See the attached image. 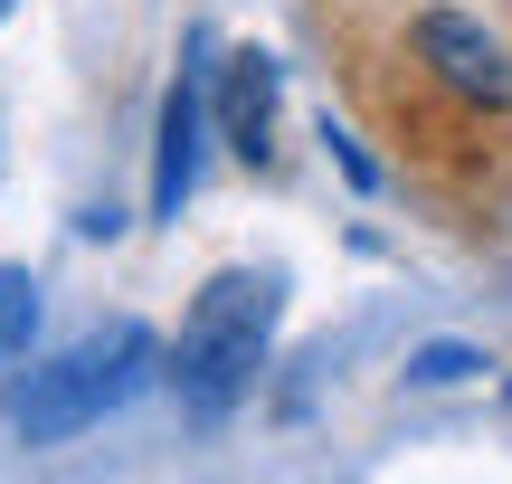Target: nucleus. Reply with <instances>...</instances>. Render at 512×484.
<instances>
[{"instance_id":"39448f33","label":"nucleus","mask_w":512,"mask_h":484,"mask_svg":"<svg viewBox=\"0 0 512 484\" xmlns=\"http://www.w3.org/2000/svg\"><path fill=\"white\" fill-rule=\"evenodd\" d=\"M219 133L238 162H266V133H275V57L238 48L219 67Z\"/></svg>"},{"instance_id":"0eeeda50","label":"nucleus","mask_w":512,"mask_h":484,"mask_svg":"<svg viewBox=\"0 0 512 484\" xmlns=\"http://www.w3.org/2000/svg\"><path fill=\"white\" fill-rule=\"evenodd\" d=\"M465 371H484V361L465 352V342H427V352L408 361V380H427V390H446V380H465Z\"/></svg>"},{"instance_id":"7ed1b4c3","label":"nucleus","mask_w":512,"mask_h":484,"mask_svg":"<svg viewBox=\"0 0 512 484\" xmlns=\"http://www.w3.org/2000/svg\"><path fill=\"white\" fill-rule=\"evenodd\" d=\"M408 48H418V67L437 76L456 105H512V57H503V38L484 29V19H465V10H418Z\"/></svg>"},{"instance_id":"423d86ee","label":"nucleus","mask_w":512,"mask_h":484,"mask_svg":"<svg viewBox=\"0 0 512 484\" xmlns=\"http://www.w3.org/2000/svg\"><path fill=\"white\" fill-rule=\"evenodd\" d=\"M29 333H38V285L29 266H0V361L29 352Z\"/></svg>"},{"instance_id":"6e6552de","label":"nucleus","mask_w":512,"mask_h":484,"mask_svg":"<svg viewBox=\"0 0 512 484\" xmlns=\"http://www.w3.org/2000/svg\"><path fill=\"white\" fill-rule=\"evenodd\" d=\"M10 10H19V0H0V19H10Z\"/></svg>"},{"instance_id":"f03ea898","label":"nucleus","mask_w":512,"mask_h":484,"mask_svg":"<svg viewBox=\"0 0 512 484\" xmlns=\"http://www.w3.org/2000/svg\"><path fill=\"white\" fill-rule=\"evenodd\" d=\"M152 380H162V342H152L143 323H105V333L67 342L48 371H29V390L10 399V428L29 437V447H67V437L105 428L124 399H143Z\"/></svg>"},{"instance_id":"20e7f679","label":"nucleus","mask_w":512,"mask_h":484,"mask_svg":"<svg viewBox=\"0 0 512 484\" xmlns=\"http://www.w3.org/2000/svg\"><path fill=\"white\" fill-rule=\"evenodd\" d=\"M200 124H209V76L181 67L162 95V143H152V219H181L190 181H200Z\"/></svg>"},{"instance_id":"f257e3e1","label":"nucleus","mask_w":512,"mask_h":484,"mask_svg":"<svg viewBox=\"0 0 512 484\" xmlns=\"http://www.w3.org/2000/svg\"><path fill=\"white\" fill-rule=\"evenodd\" d=\"M275 314H285V276H275V266H228V276H209L200 295H190L181 333H171V352H162V380L181 390V409H200V418L238 409L256 390L266 342H275Z\"/></svg>"}]
</instances>
